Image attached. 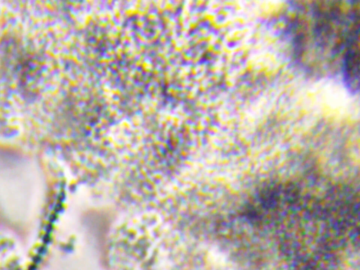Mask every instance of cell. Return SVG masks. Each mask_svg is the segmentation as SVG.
Segmentation results:
<instances>
[{"instance_id":"1","label":"cell","mask_w":360,"mask_h":270,"mask_svg":"<svg viewBox=\"0 0 360 270\" xmlns=\"http://www.w3.org/2000/svg\"><path fill=\"white\" fill-rule=\"evenodd\" d=\"M338 4L326 2L301 7L298 46L316 68H330L340 51L345 53L347 47L343 46H347L359 31L358 10Z\"/></svg>"},{"instance_id":"2","label":"cell","mask_w":360,"mask_h":270,"mask_svg":"<svg viewBox=\"0 0 360 270\" xmlns=\"http://www.w3.org/2000/svg\"><path fill=\"white\" fill-rule=\"evenodd\" d=\"M358 39L356 32L351 39L344 57L345 74L349 85L355 89L358 84Z\"/></svg>"}]
</instances>
